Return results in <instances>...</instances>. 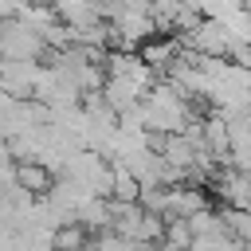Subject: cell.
<instances>
[{
  "label": "cell",
  "instance_id": "obj_1",
  "mask_svg": "<svg viewBox=\"0 0 251 251\" xmlns=\"http://www.w3.org/2000/svg\"><path fill=\"white\" fill-rule=\"evenodd\" d=\"M39 63L35 59H0V90L8 98H31L39 82Z\"/></svg>",
  "mask_w": 251,
  "mask_h": 251
}]
</instances>
